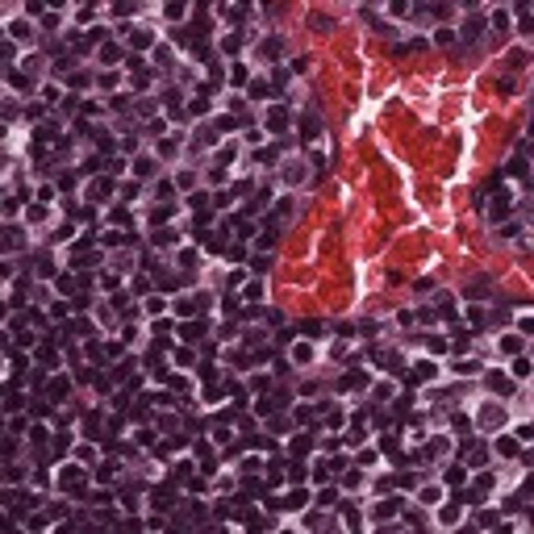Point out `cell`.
I'll return each instance as SVG.
<instances>
[{
    "label": "cell",
    "instance_id": "cell-15",
    "mask_svg": "<svg viewBox=\"0 0 534 534\" xmlns=\"http://www.w3.org/2000/svg\"><path fill=\"white\" fill-rule=\"evenodd\" d=\"M309 447H313V438H309V434H301V438L292 443V451H296V455H301V451H309Z\"/></svg>",
    "mask_w": 534,
    "mask_h": 534
},
{
    "label": "cell",
    "instance_id": "cell-16",
    "mask_svg": "<svg viewBox=\"0 0 534 534\" xmlns=\"http://www.w3.org/2000/svg\"><path fill=\"white\" fill-rule=\"evenodd\" d=\"M129 42H134V46H150V33L138 29V33H129Z\"/></svg>",
    "mask_w": 534,
    "mask_h": 534
},
{
    "label": "cell",
    "instance_id": "cell-7",
    "mask_svg": "<svg viewBox=\"0 0 534 534\" xmlns=\"http://www.w3.org/2000/svg\"><path fill=\"white\" fill-rule=\"evenodd\" d=\"M480 29H484V17H472V21H464V38H476Z\"/></svg>",
    "mask_w": 534,
    "mask_h": 534
},
{
    "label": "cell",
    "instance_id": "cell-2",
    "mask_svg": "<svg viewBox=\"0 0 534 534\" xmlns=\"http://www.w3.org/2000/svg\"><path fill=\"white\" fill-rule=\"evenodd\" d=\"M301 505H309V493H305V489H296V493H288L280 501V509H301Z\"/></svg>",
    "mask_w": 534,
    "mask_h": 534
},
{
    "label": "cell",
    "instance_id": "cell-4",
    "mask_svg": "<svg viewBox=\"0 0 534 534\" xmlns=\"http://www.w3.org/2000/svg\"><path fill=\"white\" fill-rule=\"evenodd\" d=\"M509 209H514V205H509V196L501 192V196H497V205L489 209V217H493V221H501V217H509Z\"/></svg>",
    "mask_w": 534,
    "mask_h": 534
},
{
    "label": "cell",
    "instance_id": "cell-1",
    "mask_svg": "<svg viewBox=\"0 0 534 534\" xmlns=\"http://www.w3.org/2000/svg\"><path fill=\"white\" fill-rule=\"evenodd\" d=\"M205 305H209V296H180V305H175V309H180L184 317H192L196 309L205 313Z\"/></svg>",
    "mask_w": 534,
    "mask_h": 534
},
{
    "label": "cell",
    "instance_id": "cell-12",
    "mask_svg": "<svg viewBox=\"0 0 534 534\" xmlns=\"http://www.w3.org/2000/svg\"><path fill=\"white\" fill-rule=\"evenodd\" d=\"M363 380H367L363 372H351V376H342V388H355V384H363Z\"/></svg>",
    "mask_w": 534,
    "mask_h": 534
},
{
    "label": "cell",
    "instance_id": "cell-6",
    "mask_svg": "<svg viewBox=\"0 0 534 534\" xmlns=\"http://www.w3.org/2000/svg\"><path fill=\"white\" fill-rule=\"evenodd\" d=\"M455 372H459V376H476V372H480V363H476V359H459V363H455Z\"/></svg>",
    "mask_w": 534,
    "mask_h": 534
},
{
    "label": "cell",
    "instance_id": "cell-13",
    "mask_svg": "<svg viewBox=\"0 0 534 534\" xmlns=\"http://www.w3.org/2000/svg\"><path fill=\"white\" fill-rule=\"evenodd\" d=\"M317 505H326V509H330V505H338V493H334V489H326L322 497H317Z\"/></svg>",
    "mask_w": 534,
    "mask_h": 534
},
{
    "label": "cell",
    "instance_id": "cell-14",
    "mask_svg": "<svg viewBox=\"0 0 534 534\" xmlns=\"http://www.w3.org/2000/svg\"><path fill=\"white\" fill-rule=\"evenodd\" d=\"M376 514H380V518H388V514H397V497H388V501H384V505H380V509H376Z\"/></svg>",
    "mask_w": 534,
    "mask_h": 534
},
{
    "label": "cell",
    "instance_id": "cell-5",
    "mask_svg": "<svg viewBox=\"0 0 534 534\" xmlns=\"http://www.w3.org/2000/svg\"><path fill=\"white\" fill-rule=\"evenodd\" d=\"M267 125L276 129V134H280V129H288V113H284V109H271V113H267Z\"/></svg>",
    "mask_w": 534,
    "mask_h": 534
},
{
    "label": "cell",
    "instance_id": "cell-11",
    "mask_svg": "<svg viewBox=\"0 0 534 534\" xmlns=\"http://www.w3.org/2000/svg\"><path fill=\"white\" fill-rule=\"evenodd\" d=\"M497 451H501V455H514L518 443H514V438H497Z\"/></svg>",
    "mask_w": 534,
    "mask_h": 534
},
{
    "label": "cell",
    "instance_id": "cell-21",
    "mask_svg": "<svg viewBox=\"0 0 534 534\" xmlns=\"http://www.w3.org/2000/svg\"><path fill=\"white\" fill-rule=\"evenodd\" d=\"M155 505H159V509H163V505H171V493H167V489H159V493H155Z\"/></svg>",
    "mask_w": 534,
    "mask_h": 534
},
{
    "label": "cell",
    "instance_id": "cell-10",
    "mask_svg": "<svg viewBox=\"0 0 534 534\" xmlns=\"http://www.w3.org/2000/svg\"><path fill=\"white\" fill-rule=\"evenodd\" d=\"M109 192H113V184H109V180H96V184H92V196H96V200H100V196H109Z\"/></svg>",
    "mask_w": 534,
    "mask_h": 534
},
{
    "label": "cell",
    "instance_id": "cell-20",
    "mask_svg": "<svg viewBox=\"0 0 534 534\" xmlns=\"http://www.w3.org/2000/svg\"><path fill=\"white\" fill-rule=\"evenodd\" d=\"M518 347H522L518 338H501V351H509V355H518Z\"/></svg>",
    "mask_w": 534,
    "mask_h": 534
},
{
    "label": "cell",
    "instance_id": "cell-3",
    "mask_svg": "<svg viewBox=\"0 0 534 534\" xmlns=\"http://www.w3.org/2000/svg\"><path fill=\"white\" fill-rule=\"evenodd\" d=\"M434 376V363H413V372H409V384H422V380H430Z\"/></svg>",
    "mask_w": 534,
    "mask_h": 534
},
{
    "label": "cell",
    "instance_id": "cell-17",
    "mask_svg": "<svg viewBox=\"0 0 534 534\" xmlns=\"http://www.w3.org/2000/svg\"><path fill=\"white\" fill-rule=\"evenodd\" d=\"M205 109H209V92H200V96L192 100V113H205Z\"/></svg>",
    "mask_w": 534,
    "mask_h": 534
},
{
    "label": "cell",
    "instance_id": "cell-19",
    "mask_svg": "<svg viewBox=\"0 0 534 534\" xmlns=\"http://www.w3.org/2000/svg\"><path fill=\"white\" fill-rule=\"evenodd\" d=\"M301 330H305V334H309V338H317V334H322V322H305Z\"/></svg>",
    "mask_w": 534,
    "mask_h": 534
},
{
    "label": "cell",
    "instance_id": "cell-8",
    "mask_svg": "<svg viewBox=\"0 0 534 534\" xmlns=\"http://www.w3.org/2000/svg\"><path fill=\"white\" fill-rule=\"evenodd\" d=\"M200 334H205V322H188V326H184V338H188V342H196Z\"/></svg>",
    "mask_w": 534,
    "mask_h": 534
},
{
    "label": "cell",
    "instance_id": "cell-18",
    "mask_svg": "<svg viewBox=\"0 0 534 534\" xmlns=\"http://www.w3.org/2000/svg\"><path fill=\"white\" fill-rule=\"evenodd\" d=\"M292 355H296V363H309V359H313V351H309V347H296Z\"/></svg>",
    "mask_w": 534,
    "mask_h": 534
},
{
    "label": "cell",
    "instance_id": "cell-9",
    "mask_svg": "<svg viewBox=\"0 0 534 534\" xmlns=\"http://www.w3.org/2000/svg\"><path fill=\"white\" fill-rule=\"evenodd\" d=\"M489 388H493V393H509V388H514V384H509L505 376H489Z\"/></svg>",
    "mask_w": 534,
    "mask_h": 534
}]
</instances>
